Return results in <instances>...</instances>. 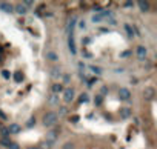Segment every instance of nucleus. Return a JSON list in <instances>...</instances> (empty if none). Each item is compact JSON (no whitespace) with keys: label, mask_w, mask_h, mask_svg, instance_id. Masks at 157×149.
<instances>
[{"label":"nucleus","mask_w":157,"mask_h":149,"mask_svg":"<svg viewBox=\"0 0 157 149\" xmlns=\"http://www.w3.org/2000/svg\"><path fill=\"white\" fill-rule=\"evenodd\" d=\"M26 149H38L37 146H29V147H26Z\"/></svg>","instance_id":"41"},{"label":"nucleus","mask_w":157,"mask_h":149,"mask_svg":"<svg viewBox=\"0 0 157 149\" xmlns=\"http://www.w3.org/2000/svg\"><path fill=\"white\" fill-rule=\"evenodd\" d=\"M49 75L52 77V78H56V80H59L60 77H62V69L60 68H51V71H49Z\"/></svg>","instance_id":"9"},{"label":"nucleus","mask_w":157,"mask_h":149,"mask_svg":"<svg viewBox=\"0 0 157 149\" xmlns=\"http://www.w3.org/2000/svg\"><path fill=\"white\" fill-rule=\"evenodd\" d=\"M59 134H60V129H59V128H52L51 131L46 132V141H49V143L54 144L56 140L59 138Z\"/></svg>","instance_id":"2"},{"label":"nucleus","mask_w":157,"mask_h":149,"mask_svg":"<svg viewBox=\"0 0 157 149\" xmlns=\"http://www.w3.org/2000/svg\"><path fill=\"white\" fill-rule=\"evenodd\" d=\"M38 149H52V143H49V141H43Z\"/></svg>","instance_id":"25"},{"label":"nucleus","mask_w":157,"mask_h":149,"mask_svg":"<svg viewBox=\"0 0 157 149\" xmlns=\"http://www.w3.org/2000/svg\"><path fill=\"white\" fill-rule=\"evenodd\" d=\"M14 82L16 83H22L23 82V74H22V71H16L14 72Z\"/></svg>","instance_id":"19"},{"label":"nucleus","mask_w":157,"mask_h":149,"mask_svg":"<svg viewBox=\"0 0 157 149\" xmlns=\"http://www.w3.org/2000/svg\"><path fill=\"white\" fill-rule=\"evenodd\" d=\"M128 56H131V52H129V51H125V52H122L120 57H128Z\"/></svg>","instance_id":"37"},{"label":"nucleus","mask_w":157,"mask_h":149,"mask_svg":"<svg viewBox=\"0 0 157 149\" xmlns=\"http://www.w3.org/2000/svg\"><path fill=\"white\" fill-rule=\"evenodd\" d=\"M14 11L17 12L19 16H25L26 12H28V9H26V8H25V6H23L22 3H17V5L14 6Z\"/></svg>","instance_id":"13"},{"label":"nucleus","mask_w":157,"mask_h":149,"mask_svg":"<svg viewBox=\"0 0 157 149\" xmlns=\"http://www.w3.org/2000/svg\"><path fill=\"white\" fill-rule=\"evenodd\" d=\"M136 54H137V59L140 60V62H143V60H146V56H148V49L143 46V45H139L137 46V51H136Z\"/></svg>","instance_id":"4"},{"label":"nucleus","mask_w":157,"mask_h":149,"mask_svg":"<svg viewBox=\"0 0 157 149\" xmlns=\"http://www.w3.org/2000/svg\"><path fill=\"white\" fill-rule=\"evenodd\" d=\"M57 120H59L57 114L52 112V111H49V112H46V114L43 115V125H45L46 128H52V126H56Z\"/></svg>","instance_id":"1"},{"label":"nucleus","mask_w":157,"mask_h":149,"mask_svg":"<svg viewBox=\"0 0 157 149\" xmlns=\"http://www.w3.org/2000/svg\"><path fill=\"white\" fill-rule=\"evenodd\" d=\"M6 129H8L9 134H19V132H22V126L17 125V123H9V126Z\"/></svg>","instance_id":"8"},{"label":"nucleus","mask_w":157,"mask_h":149,"mask_svg":"<svg viewBox=\"0 0 157 149\" xmlns=\"http://www.w3.org/2000/svg\"><path fill=\"white\" fill-rule=\"evenodd\" d=\"M103 19H102V16L100 14H94L93 17H91V22H93V23H100Z\"/></svg>","instance_id":"24"},{"label":"nucleus","mask_w":157,"mask_h":149,"mask_svg":"<svg viewBox=\"0 0 157 149\" xmlns=\"http://www.w3.org/2000/svg\"><path fill=\"white\" fill-rule=\"evenodd\" d=\"M88 100H89V97H88V94H85V92L82 94L80 97H78V102H80V103H86Z\"/></svg>","instance_id":"27"},{"label":"nucleus","mask_w":157,"mask_h":149,"mask_svg":"<svg viewBox=\"0 0 157 149\" xmlns=\"http://www.w3.org/2000/svg\"><path fill=\"white\" fill-rule=\"evenodd\" d=\"M154 96H155V91H154V88H151V86H146L145 89H143V97H145V99H148V100H152V99H154Z\"/></svg>","instance_id":"6"},{"label":"nucleus","mask_w":157,"mask_h":149,"mask_svg":"<svg viewBox=\"0 0 157 149\" xmlns=\"http://www.w3.org/2000/svg\"><path fill=\"white\" fill-rule=\"evenodd\" d=\"M133 6H134L133 2H126V3H125V8H133Z\"/></svg>","instance_id":"36"},{"label":"nucleus","mask_w":157,"mask_h":149,"mask_svg":"<svg viewBox=\"0 0 157 149\" xmlns=\"http://www.w3.org/2000/svg\"><path fill=\"white\" fill-rule=\"evenodd\" d=\"M68 48H69L71 54H75V52H77V49H75V42H74V35H72V34H69V37H68Z\"/></svg>","instance_id":"11"},{"label":"nucleus","mask_w":157,"mask_h":149,"mask_svg":"<svg viewBox=\"0 0 157 149\" xmlns=\"http://www.w3.org/2000/svg\"><path fill=\"white\" fill-rule=\"evenodd\" d=\"M123 28H125V31H126L128 37H131V38L134 37V31H133V26H131L129 23H125V26H123Z\"/></svg>","instance_id":"18"},{"label":"nucleus","mask_w":157,"mask_h":149,"mask_svg":"<svg viewBox=\"0 0 157 149\" xmlns=\"http://www.w3.org/2000/svg\"><path fill=\"white\" fill-rule=\"evenodd\" d=\"M0 118H2V120H6V118H8V117H6V114H5L2 109H0Z\"/></svg>","instance_id":"35"},{"label":"nucleus","mask_w":157,"mask_h":149,"mask_svg":"<svg viewBox=\"0 0 157 149\" xmlns=\"http://www.w3.org/2000/svg\"><path fill=\"white\" fill-rule=\"evenodd\" d=\"M75 22H77V17H71L69 23H68V32L72 34V29H74V26H75Z\"/></svg>","instance_id":"20"},{"label":"nucleus","mask_w":157,"mask_h":149,"mask_svg":"<svg viewBox=\"0 0 157 149\" xmlns=\"http://www.w3.org/2000/svg\"><path fill=\"white\" fill-rule=\"evenodd\" d=\"M0 144H2L3 147H8L11 144V140L9 138H0Z\"/></svg>","instance_id":"26"},{"label":"nucleus","mask_w":157,"mask_h":149,"mask_svg":"<svg viewBox=\"0 0 157 149\" xmlns=\"http://www.w3.org/2000/svg\"><path fill=\"white\" fill-rule=\"evenodd\" d=\"M78 28H80V29H85V28H86L85 20H80V22H78Z\"/></svg>","instance_id":"33"},{"label":"nucleus","mask_w":157,"mask_h":149,"mask_svg":"<svg viewBox=\"0 0 157 149\" xmlns=\"http://www.w3.org/2000/svg\"><path fill=\"white\" fill-rule=\"evenodd\" d=\"M0 9H2L3 12H14V6H12L11 3H5V2H0Z\"/></svg>","instance_id":"10"},{"label":"nucleus","mask_w":157,"mask_h":149,"mask_svg":"<svg viewBox=\"0 0 157 149\" xmlns=\"http://www.w3.org/2000/svg\"><path fill=\"white\" fill-rule=\"evenodd\" d=\"M63 149H74V143L72 141H66L63 144Z\"/></svg>","instance_id":"28"},{"label":"nucleus","mask_w":157,"mask_h":149,"mask_svg":"<svg viewBox=\"0 0 157 149\" xmlns=\"http://www.w3.org/2000/svg\"><path fill=\"white\" fill-rule=\"evenodd\" d=\"M46 59L51 60V62H57L59 60V56H57L54 51H46Z\"/></svg>","instance_id":"16"},{"label":"nucleus","mask_w":157,"mask_h":149,"mask_svg":"<svg viewBox=\"0 0 157 149\" xmlns=\"http://www.w3.org/2000/svg\"><path fill=\"white\" fill-rule=\"evenodd\" d=\"M8 149H20V146H19L17 143H12V141H11V144L8 146Z\"/></svg>","instance_id":"32"},{"label":"nucleus","mask_w":157,"mask_h":149,"mask_svg":"<svg viewBox=\"0 0 157 149\" xmlns=\"http://www.w3.org/2000/svg\"><path fill=\"white\" fill-rule=\"evenodd\" d=\"M75 97V91L72 88H65L63 89V100L66 102V103H71Z\"/></svg>","instance_id":"3"},{"label":"nucleus","mask_w":157,"mask_h":149,"mask_svg":"<svg viewBox=\"0 0 157 149\" xmlns=\"http://www.w3.org/2000/svg\"><path fill=\"white\" fill-rule=\"evenodd\" d=\"M69 80H71V75L69 74H65L63 75V83H69Z\"/></svg>","instance_id":"31"},{"label":"nucleus","mask_w":157,"mask_h":149,"mask_svg":"<svg viewBox=\"0 0 157 149\" xmlns=\"http://www.w3.org/2000/svg\"><path fill=\"white\" fill-rule=\"evenodd\" d=\"M32 125H35V118H29V121L26 123V126H32Z\"/></svg>","instance_id":"34"},{"label":"nucleus","mask_w":157,"mask_h":149,"mask_svg":"<svg viewBox=\"0 0 157 149\" xmlns=\"http://www.w3.org/2000/svg\"><path fill=\"white\" fill-rule=\"evenodd\" d=\"M57 114V117L60 118V117H65L68 114V108L66 106H59V112H56Z\"/></svg>","instance_id":"17"},{"label":"nucleus","mask_w":157,"mask_h":149,"mask_svg":"<svg viewBox=\"0 0 157 149\" xmlns=\"http://www.w3.org/2000/svg\"><path fill=\"white\" fill-rule=\"evenodd\" d=\"M89 69L93 71L96 75H100V74H102V68H100V66H94V65H93V66H89Z\"/></svg>","instance_id":"21"},{"label":"nucleus","mask_w":157,"mask_h":149,"mask_svg":"<svg viewBox=\"0 0 157 149\" xmlns=\"http://www.w3.org/2000/svg\"><path fill=\"white\" fill-rule=\"evenodd\" d=\"M78 68H80V69H85V65L80 62V63H78Z\"/></svg>","instance_id":"40"},{"label":"nucleus","mask_w":157,"mask_h":149,"mask_svg":"<svg viewBox=\"0 0 157 149\" xmlns=\"http://www.w3.org/2000/svg\"><path fill=\"white\" fill-rule=\"evenodd\" d=\"M94 83H97V77H96V78L88 80V88H93V86H94Z\"/></svg>","instance_id":"30"},{"label":"nucleus","mask_w":157,"mask_h":149,"mask_svg":"<svg viewBox=\"0 0 157 149\" xmlns=\"http://www.w3.org/2000/svg\"><path fill=\"white\" fill-rule=\"evenodd\" d=\"M69 121H72V123H77V121H78V117H77V115H74V117H72Z\"/></svg>","instance_id":"38"},{"label":"nucleus","mask_w":157,"mask_h":149,"mask_svg":"<svg viewBox=\"0 0 157 149\" xmlns=\"http://www.w3.org/2000/svg\"><path fill=\"white\" fill-rule=\"evenodd\" d=\"M102 102H103V96L97 94V96L94 97V105H96V106H100V105H102Z\"/></svg>","instance_id":"22"},{"label":"nucleus","mask_w":157,"mask_h":149,"mask_svg":"<svg viewBox=\"0 0 157 149\" xmlns=\"http://www.w3.org/2000/svg\"><path fill=\"white\" fill-rule=\"evenodd\" d=\"M119 99L128 102V100L131 99V92H129V89H126V88H120V89H119Z\"/></svg>","instance_id":"5"},{"label":"nucleus","mask_w":157,"mask_h":149,"mask_svg":"<svg viewBox=\"0 0 157 149\" xmlns=\"http://www.w3.org/2000/svg\"><path fill=\"white\" fill-rule=\"evenodd\" d=\"M137 6L142 12H148L149 11V3L148 2H137Z\"/></svg>","instance_id":"15"},{"label":"nucleus","mask_w":157,"mask_h":149,"mask_svg":"<svg viewBox=\"0 0 157 149\" xmlns=\"http://www.w3.org/2000/svg\"><path fill=\"white\" fill-rule=\"evenodd\" d=\"M106 92H108V88L103 86V88H102V94H106ZM102 94H100V96H102Z\"/></svg>","instance_id":"39"},{"label":"nucleus","mask_w":157,"mask_h":149,"mask_svg":"<svg viewBox=\"0 0 157 149\" xmlns=\"http://www.w3.org/2000/svg\"><path fill=\"white\" fill-rule=\"evenodd\" d=\"M59 96L57 94H51V96L48 97V103L51 105V106H59Z\"/></svg>","instance_id":"12"},{"label":"nucleus","mask_w":157,"mask_h":149,"mask_svg":"<svg viewBox=\"0 0 157 149\" xmlns=\"http://www.w3.org/2000/svg\"><path fill=\"white\" fill-rule=\"evenodd\" d=\"M2 77H3L5 80H9V78H11V74H9L6 69H3V71H2Z\"/></svg>","instance_id":"29"},{"label":"nucleus","mask_w":157,"mask_h":149,"mask_svg":"<svg viewBox=\"0 0 157 149\" xmlns=\"http://www.w3.org/2000/svg\"><path fill=\"white\" fill-rule=\"evenodd\" d=\"M105 20H106V23L111 25V26H115V25H117V19H115L114 16H111V17H108V19H105Z\"/></svg>","instance_id":"23"},{"label":"nucleus","mask_w":157,"mask_h":149,"mask_svg":"<svg viewBox=\"0 0 157 149\" xmlns=\"http://www.w3.org/2000/svg\"><path fill=\"white\" fill-rule=\"evenodd\" d=\"M63 85L62 83H54V85H52L51 86V91H52V94H57V96H59V94L60 92H63Z\"/></svg>","instance_id":"14"},{"label":"nucleus","mask_w":157,"mask_h":149,"mask_svg":"<svg viewBox=\"0 0 157 149\" xmlns=\"http://www.w3.org/2000/svg\"><path fill=\"white\" fill-rule=\"evenodd\" d=\"M131 115H133V112H131V108H128V106H122V108H120V117H122L123 120L129 118Z\"/></svg>","instance_id":"7"}]
</instances>
